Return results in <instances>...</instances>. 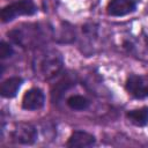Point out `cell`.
Masks as SVG:
<instances>
[{"label":"cell","mask_w":148,"mask_h":148,"mask_svg":"<svg viewBox=\"0 0 148 148\" xmlns=\"http://www.w3.org/2000/svg\"><path fill=\"white\" fill-rule=\"evenodd\" d=\"M9 38L17 45L24 49L38 46L45 38V31L39 24H21L8 32Z\"/></svg>","instance_id":"cell-1"},{"label":"cell","mask_w":148,"mask_h":148,"mask_svg":"<svg viewBox=\"0 0 148 148\" xmlns=\"http://www.w3.org/2000/svg\"><path fill=\"white\" fill-rule=\"evenodd\" d=\"M34 68L36 74L43 79L50 80L56 77L62 69V58L57 51L42 52L34 60Z\"/></svg>","instance_id":"cell-2"},{"label":"cell","mask_w":148,"mask_h":148,"mask_svg":"<svg viewBox=\"0 0 148 148\" xmlns=\"http://www.w3.org/2000/svg\"><path fill=\"white\" fill-rule=\"evenodd\" d=\"M37 12V7L32 0H17L7 5L1 10V21L3 23L10 22L17 16H30Z\"/></svg>","instance_id":"cell-3"},{"label":"cell","mask_w":148,"mask_h":148,"mask_svg":"<svg viewBox=\"0 0 148 148\" xmlns=\"http://www.w3.org/2000/svg\"><path fill=\"white\" fill-rule=\"evenodd\" d=\"M12 139L18 145H32L37 140V130L28 123H18L12 132Z\"/></svg>","instance_id":"cell-4"},{"label":"cell","mask_w":148,"mask_h":148,"mask_svg":"<svg viewBox=\"0 0 148 148\" xmlns=\"http://www.w3.org/2000/svg\"><path fill=\"white\" fill-rule=\"evenodd\" d=\"M125 88L135 98L141 99L148 97V81L143 76L131 74L126 80Z\"/></svg>","instance_id":"cell-5"},{"label":"cell","mask_w":148,"mask_h":148,"mask_svg":"<svg viewBox=\"0 0 148 148\" xmlns=\"http://www.w3.org/2000/svg\"><path fill=\"white\" fill-rule=\"evenodd\" d=\"M45 102V96L42 89L39 88H31L23 95L22 98V108L24 110H39L43 108Z\"/></svg>","instance_id":"cell-6"},{"label":"cell","mask_w":148,"mask_h":148,"mask_svg":"<svg viewBox=\"0 0 148 148\" xmlns=\"http://www.w3.org/2000/svg\"><path fill=\"white\" fill-rule=\"evenodd\" d=\"M135 8V0H110L106 6V12L111 16H124L133 13Z\"/></svg>","instance_id":"cell-7"},{"label":"cell","mask_w":148,"mask_h":148,"mask_svg":"<svg viewBox=\"0 0 148 148\" xmlns=\"http://www.w3.org/2000/svg\"><path fill=\"white\" fill-rule=\"evenodd\" d=\"M96 139L92 134L84 132V131H75L72 133V135L69 136L68 141H67V146L68 147H90L92 145H95Z\"/></svg>","instance_id":"cell-8"},{"label":"cell","mask_w":148,"mask_h":148,"mask_svg":"<svg viewBox=\"0 0 148 148\" xmlns=\"http://www.w3.org/2000/svg\"><path fill=\"white\" fill-rule=\"evenodd\" d=\"M22 83H23V79L20 76H12V77L5 80L0 87L1 96L6 97V98L15 97L18 89L21 88Z\"/></svg>","instance_id":"cell-9"},{"label":"cell","mask_w":148,"mask_h":148,"mask_svg":"<svg viewBox=\"0 0 148 148\" xmlns=\"http://www.w3.org/2000/svg\"><path fill=\"white\" fill-rule=\"evenodd\" d=\"M126 117L135 126H145L148 124V106L131 110L126 113Z\"/></svg>","instance_id":"cell-10"},{"label":"cell","mask_w":148,"mask_h":148,"mask_svg":"<svg viewBox=\"0 0 148 148\" xmlns=\"http://www.w3.org/2000/svg\"><path fill=\"white\" fill-rule=\"evenodd\" d=\"M67 105L72 109V110H76V111H82L89 108L90 102L88 98H86L82 95H72L67 98L66 101Z\"/></svg>","instance_id":"cell-11"},{"label":"cell","mask_w":148,"mask_h":148,"mask_svg":"<svg viewBox=\"0 0 148 148\" xmlns=\"http://www.w3.org/2000/svg\"><path fill=\"white\" fill-rule=\"evenodd\" d=\"M14 53V50L10 44H8L5 40L0 42V58L1 59H7L9 57H12Z\"/></svg>","instance_id":"cell-12"}]
</instances>
